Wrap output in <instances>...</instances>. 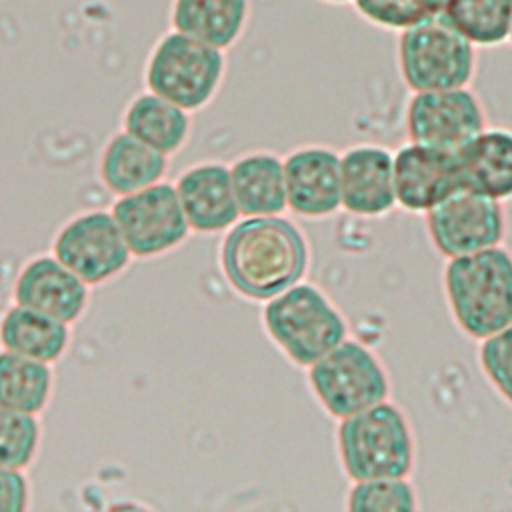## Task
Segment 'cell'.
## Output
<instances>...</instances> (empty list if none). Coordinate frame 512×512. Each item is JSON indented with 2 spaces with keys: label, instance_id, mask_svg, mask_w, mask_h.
<instances>
[{
  "label": "cell",
  "instance_id": "cell-1",
  "mask_svg": "<svg viewBox=\"0 0 512 512\" xmlns=\"http://www.w3.org/2000/svg\"><path fill=\"white\" fill-rule=\"evenodd\" d=\"M308 266L302 232L280 216H250L222 244V268L230 284L254 300H270L298 284Z\"/></svg>",
  "mask_w": 512,
  "mask_h": 512
},
{
  "label": "cell",
  "instance_id": "cell-2",
  "mask_svg": "<svg viewBox=\"0 0 512 512\" xmlns=\"http://www.w3.org/2000/svg\"><path fill=\"white\" fill-rule=\"evenodd\" d=\"M444 298L462 334L480 342L512 324V254L500 244L448 258Z\"/></svg>",
  "mask_w": 512,
  "mask_h": 512
},
{
  "label": "cell",
  "instance_id": "cell-3",
  "mask_svg": "<svg viewBox=\"0 0 512 512\" xmlns=\"http://www.w3.org/2000/svg\"><path fill=\"white\" fill-rule=\"evenodd\" d=\"M338 422L340 466L352 482L412 474L416 464L414 430L408 414L390 398Z\"/></svg>",
  "mask_w": 512,
  "mask_h": 512
},
{
  "label": "cell",
  "instance_id": "cell-4",
  "mask_svg": "<svg viewBox=\"0 0 512 512\" xmlns=\"http://www.w3.org/2000/svg\"><path fill=\"white\" fill-rule=\"evenodd\" d=\"M478 50L440 14L398 32L396 66L410 92L470 86L476 76Z\"/></svg>",
  "mask_w": 512,
  "mask_h": 512
},
{
  "label": "cell",
  "instance_id": "cell-5",
  "mask_svg": "<svg viewBox=\"0 0 512 512\" xmlns=\"http://www.w3.org/2000/svg\"><path fill=\"white\" fill-rule=\"evenodd\" d=\"M224 72V50L170 28L148 54L144 82L150 92L194 112L216 96Z\"/></svg>",
  "mask_w": 512,
  "mask_h": 512
},
{
  "label": "cell",
  "instance_id": "cell-6",
  "mask_svg": "<svg viewBox=\"0 0 512 512\" xmlns=\"http://www.w3.org/2000/svg\"><path fill=\"white\" fill-rule=\"evenodd\" d=\"M264 324L284 354L306 368L348 338L344 316L312 284H294L270 298Z\"/></svg>",
  "mask_w": 512,
  "mask_h": 512
},
{
  "label": "cell",
  "instance_id": "cell-7",
  "mask_svg": "<svg viewBox=\"0 0 512 512\" xmlns=\"http://www.w3.org/2000/svg\"><path fill=\"white\" fill-rule=\"evenodd\" d=\"M308 380L320 406L336 420L390 398L384 362L372 348L352 338H344L308 366Z\"/></svg>",
  "mask_w": 512,
  "mask_h": 512
},
{
  "label": "cell",
  "instance_id": "cell-8",
  "mask_svg": "<svg viewBox=\"0 0 512 512\" xmlns=\"http://www.w3.org/2000/svg\"><path fill=\"white\" fill-rule=\"evenodd\" d=\"M486 126L484 106L470 86L412 92L404 108L408 142L454 154Z\"/></svg>",
  "mask_w": 512,
  "mask_h": 512
},
{
  "label": "cell",
  "instance_id": "cell-9",
  "mask_svg": "<svg viewBox=\"0 0 512 512\" xmlns=\"http://www.w3.org/2000/svg\"><path fill=\"white\" fill-rule=\"evenodd\" d=\"M424 218L430 244L444 260L500 246L506 234L502 202L466 188L454 192Z\"/></svg>",
  "mask_w": 512,
  "mask_h": 512
},
{
  "label": "cell",
  "instance_id": "cell-10",
  "mask_svg": "<svg viewBox=\"0 0 512 512\" xmlns=\"http://www.w3.org/2000/svg\"><path fill=\"white\" fill-rule=\"evenodd\" d=\"M112 216L130 254L136 256H154L176 246L190 228L178 192L170 184H152L122 196Z\"/></svg>",
  "mask_w": 512,
  "mask_h": 512
},
{
  "label": "cell",
  "instance_id": "cell-11",
  "mask_svg": "<svg viewBox=\"0 0 512 512\" xmlns=\"http://www.w3.org/2000/svg\"><path fill=\"white\" fill-rule=\"evenodd\" d=\"M54 254L86 284L108 280L130 258L114 216L104 212H90L66 224L56 236Z\"/></svg>",
  "mask_w": 512,
  "mask_h": 512
},
{
  "label": "cell",
  "instance_id": "cell-12",
  "mask_svg": "<svg viewBox=\"0 0 512 512\" xmlns=\"http://www.w3.org/2000/svg\"><path fill=\"white\" fill-rule=\"evenodd\" d=\"M396 206L426 214L462 188L454 152L406 142L394 150Z\"/></svg>",
  "mask_w": 512,
  "mask_h": 512
},
{
  "label": "cell",
  "instance_id": "cell-13",
  "mask_svg": "<svg viewBox=\"0 0 512 512\" xmlns=\"http://www.w3.org/2000/svg\"><path fill=\"white\" fill-rule=\"evenodd\" d=\"M342 208L360 218H380L396 208L394 152L360 142L340 154Z\"/></svg>",
  "mask_w": 512,
  "mask_h": 512
},
{
  "label": "cell",
  "instance_id": "cell-14",
  "mask_svg": "<svg viewBox=\"0 0 512 512\" xmlns=\"http://www.w3.org/2000/svg\"><path fill=\"white\" fill-rule=\"evenodd\" d=\"M288 208L306 218H324L342 208L340 154L328 146H302L284 160Z\"/></svg>",
  "mask_w": 512,
  "mask_h": 512
},
{
  "label": "cell",
  "instance_id": "cell-15",
  "mask_svg": "<svg viewBox=\"0 0 512 512\" xmlns=\"http://www.w3.org/2000/svg\"><path fill=\"white\" fill-rule=\"evenodd\" d=\"M14 298L20 306L68 324L80 316L86 304V282L58 258L40 256L20 272L14 286Z\"/></svg>",
  "mask_w": 512,
  "mask_h": 512
},
{
  "label": "cell",
  "instance_id": "cell-16",
  "mask_svg": "<svg viewBox=\"0 0 512 512\" xmlns=\"http://www.w3.org/2000/svg\"><path fill=\"white\" fill-rule=\"evenodd\" d=\"M462 188L506 202L512 198V130L486 126L456 152Z\"/></svg>",
  "mask_w": 512,
  "mask_h": 512
},
{
  "label": "cell",
  "instance_id": "cell-17",
  "mask_svg": "<svg viewBox=\"0 0 512 512\" xmlns=\"http://www.w3.org/2000/svg\"><path fill=\"white\" fill-rule=\"evenodd\" d=\"M176 192L186 220L194 230H222L240 214L230 170L222 164H200L190 168L178 180Z\"/></svg>",
  "mask_w": 512,
  "mask_h": 512
},
{
  "label": "cell",
  "instance_id": "cell-18",
  "mask_svg": "<svg viewBox=\"0 0 512 512\" xmlns=\"http://www.w3.org/2000/svg\"><path fill=\"white\" fill-rule=\"evenodd\" d=\"M168 20L172 30L226 52L248 28L250 0H170Z\"/></svg>",
  "mask_w": 512,
  "mask_h": 512
},
{
  "label": "cell",
  "instance_id": "cell-19",
  "mask_svg": "<svg viewBox=\"0 0 512 512\" xmlns=\"http://www.w3.org/2000/svg\"><path fill=\"white\" fill-rule=\"evenodd\" d=\"M230 178L240 214L276 216L288 206L284 160L274 154L256 152L240 158Z\"/></svg>",
  "mask_w": 512,
  "mask_h": 512
},
{
  "label": "cell",
  "instance_id": "cell-20",
  "mask_svg": "<svg viewBox=\"0 0 512 512\" xmlns=\"http://www.w3.org/2000/svg\"><path fill=\"white\" fill-rule=\"evenodd\" d=\"M190 112L178 104L154 94L142 92L130 100L124 110V132L152 146L162 154L176 152L188 138Z\"/></svg>",
  "mask_w": 512,
  "mask_h": 512
},
{
  "label": "cell",
  "instance_id": "cell-21",
  "mask_svg": "<svg viewBox=\"0 0 512 512\" xmlns=\"http://www.w3.org/2000/svg\"><path fill=\"white\" fill-rule=\"evenodd\" d=\"M166 170V154L140 142L128 132L114 134L102 154V180L120 194H132L158 182Z\"/></svg>",
  "mask_w": 512,
  "mask_h": 512
},
{
  "label": "cell",
  "instance_id": "cell-22",
  "mask_svg": "<svg viewBox=\"0 0 512 512\" xmlns=\"http://www.w3.org/2000/svg\"><path fill=\"white\" fill-rule=\"evenodd\" d=\"M0 342L10 352L48 364L66 348L68 330L66 322L18 304L0 324Z\"/></svg>",
  "mask_w": 512,
  "mask_h": 512
},
{
  "label": "cell",
  "instance_id": "cell-23",
  "mask_svg": "<svg viewBox=\"0 0 512 512\" xmlns=\"http://www.w3.org/2000/svg\"><path fill=\"white\" fill-rule=\"evenodd\" d=\"M476 50L508 44L512 0H448L440 14Z\"/></svg>",
  "mask_w": 512,
  "mask_h": 512
},
{
  "label": "cell",
  "instance_id": "cell-24",
  "mask_svg": "<svg viewBox=\"0 0 512 512\" xmlns=\"http://www.w3.org/2000/svg\"><path fill=\"white\" fill-rule=\"evenodd\" d=\"M50 394V370L46 362L16 354H0V406L36 414Z\"/></svg>",
  "mask_w": 512,
  "mask_h": 512
},
{
  "label": "cell",
  "instance_id": "cell-25",
  "mask_svg": "<svg viewBox=\"0 0 512 512\" xmlns=\"http://www.w3.org/2000/svg\"><path fill=\"white\" fill-rule=\"evenodd\" d=\"M346 508L354 512H412L418 508V490L410 476L356 480L346 494Z\"/></svg>",
  "mask_w": 512,
  "mask_h": 512
},
{
  "label": "cell",
  "instance_id": "cell-26",
  "mask_svg": "<svg viewBox=\"0 0 512 512\" xmlns=\"http://www.w3.org/2000/svg\"><path fill=\"white\" fill-rule=\"evenodd\" d=\"M40 428L34 414L0 406V466H26L38 446Z\"/></svg>",
  "mask_w": 512,
  "mask_h": 512
},
{
  "label": "cell",
  "instance_id": "cell-27",
  "mask_svg": "<svg viewBox=\"0 0 512 512\" xmlns=\"http://www.w3.org/2000/svg\"><path fill=\"white\" fill-rule=\"evenodd\" d=\"M478 366L492 390L512 406V324L478 342Z\"/></svg>",
  "mask_w": 512,
  "mask_h": 512
},
{
  "label": "cell",
  "instance_id": "cell-28",
  "mask_svg": "<svg viewBox=\"0 0 512 512\" xmlns=\"http://www.w3.org/2000/svg\"><path fill=\"white\" fill-rule=\"evenodd\" d=\"M350 6L366 24L396 34L434 16L422 0H352Z\"/></svg>",
  "mask_w": 512,
  "mask_h": 512
},
{
  "label": "cell",
  "instance_id": "cell-29",
  "mask_svg": "<svg viewBox=\"0 0 512 512\" xmlns=\"http://www.w3.org/2000/svg\"><path fill=\"white\" fill-rule=\"evenodd\" d=\"M26 480L18 468L0 466V512H18L26 506Z\"/></svg>",
  "mask_w": 512,
  "mask_h": 512
},
{
  "label": "cell",
  "instance_id": "cell-30",
  "mask_svg": "<svg viewBox=\"0 0 512 512\" xmlns=\"http://www.w3.org/2000/svg\"><path fill=\"white\" fill-rule=\"evenodd\" d=\"M422 2H424L426 10H428L430 14H442L444 6L448 4V0H422Z\"/></svg>",
  "mask_w": 512,
  "mask_h": 512
},
{
  "label": "cell",
  "instance_id": "cell-31",
  "mask_svg": "<svg viewBox=\"0 0 512 512\" xmlns=\"http://www.w3.org/2000/svg\"><path fill=\"white\" fill-rule=\"evenodd\" d=\"M318 2H324V4H330V6H344V4H350L352 0H318Z\"/></svg>",
  "mask_w": 512,
  "mask_h": 512
},
{
  "label": "cell",
  "instance_id": "cell-32",
  "mask_svg": "<svg viewBox=\"0 0 512 512\" xmlns=\"http://www.w3.org/2000/svg\"><path fill=\"white\" fill-rule=\"evenodd\" d=\"M508 44L512 46V30H510V40H508Z\"/></svg>",
  "mask_w": 512,
  "mask_h": 512
}]
</instances>
